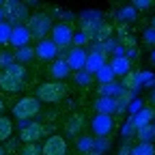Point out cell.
Listing matches in <instances>:
<instances>
[{
  "label": "cell",
  "mask_w": 155,
  "mask_h": 155,
  "mask_svg": "<svg viewBox=\"0 0 155 155\" xmlns=\"http://www.w3.org/2000/svg\"><path fill=\"white\" fill-rule=\"evenodd\" d=\"M73 80H75V84H78V86H91L95 78H93L88 71H84V69H82V71H78V73L73 75Z\"/></svg>",
  "instance_id": "obj_31"
},
{
  "label": "cell",
  "mask_w": 155,
  "mask_h": 155,
  "mask_svg": "<svg viewBox=\"0 0 155 155\" xmlns=\"http://www.w3.org/2000/svg\"><path fill=\"white\" fill-rule=\"evenodd\" d=\"M131 155H155V144H147V142H138L134 144Z\"/></svg>",
  "instance_id": "obj_30"
},
{
  "label": "cell",
  "mask_w": 155,
  "mask_h": 155,
  "mask_svg": "<svg viewBox=\"0 0 155 155\" xmlns=\"http://www.w3.org/2000/svg\"><path fill=\"white\" fill-rule=\"evenodd\" d=\"M56 54H58V48L54 45L52 39H43V41H37L35 45V56L39 58V61H43V63H52L56 61Z\"/></svg>",
  "instance_id": "obj_11"
},
{
  "label": "cell",
  "mask_w": 155,
  "mask_h": 155,
  "mask_svg": "<svg viewBox=\"0 0 155 155\" xmlns=\"http://www.w3.org/2000/svg\"><path fill=\"white\" fill-rule=\"evenodd\" d=\"M149 61H151V63L155 65V50H151V56H149Z\"/></svg>",
  "instance_id": "obj_44"
},
{
  "label": "cell",
  "mask_w": 155,
  "mask_h": 155,
  "mask_svg": "<svg viewBox=\"0 0 155 155\" xmlns=\"http://www.w3.org/2000/svg\"><path fill=\"white\" fill-rule=\"evenodd\" d=\"M106 61H108V56H106V54H99V52H91V54L86 56V65H84V71H88L91 75H95V73L99 71L104 65H108Z\"/></svg>",
  "instance_id": "obj_17"
},
{
  "label": "cell",
  "mask_w": 155,
  "mask_h": 155,
  "mask_svg": "<svg viewBox=\"0 0 155 155\" xmlns=\"http://www.w3.org/2000/svg\"><path fill=\"white\" fill-rule=\"evenodd\" d=\"M67 95H69L67 82H56V80L41 82L35 91V97L41 104H58V101H63Z\"/></svg>",
  "instance_id": "obj_1"
},
{
  "label": "cell",
  "mask_w": 155,
  "mask_h": 155,
  "mask_svg": "<svg viewBox=\"0 0 155 155\" xmlns=\"http://www.w3.org/2000/svg\"><path fill=\"white\" fill-rule=\"evenodd\" d=\"M9 41H11V26L7 22H0V48L9 45Z\"/></svg>",
  "instance_id": "obj_32"
},
{
  "label": "cell",
  "mask_w": 155,
  "mask_h": 155,
  "mask_svg": "<svg viewBox=\"0 0 155 155\" xmlns=\"http://www.w3.org/2000/svg\"><path fill=\"white\" fill-rule=\"evenodd\" d=\"M142 43H144L149 50H155V30H153L151 26L142 30Z\"/></svg>",
  "instance_id": "obj_33"
},
{
  "label": "cell",
  "mask_w": 155,
  "mask_h": 155,
  "mask_svg": "<svg viewBox=\"0 0 155 155\" xmlns=\"http://www.w3.org/2000/svg\"><path fill=\"white\" fill-rule=\"evenodd\" d=\"M30 41H32V37H30V32H28L26 26L11 28V41H9V45H13L15 50H19V48H26Z\"/></svg>",
  "instance_id": "obj_13"
},
{
  "label": "cell",
  "mask_w": 155,
  "mask_h": 155,
  "mask_svg": "<svg viewBox=\"0 0 155 155\" xmlns=\"http://www.w3.org/2000/svg\"><path fill=\"white\" fill-rule=\"evenodd\" d=\"M142 108H144V101L140 99V97H134V101L127 106V112H129V116H134V114H138Z\"/></svg>",
  "instance_id": "obj_37"
},
{
  "label": "cell",
  "mask_w": 155,
  "mask_h": 155,
  "mask_svg": "<svg viewBox=\"0 0 155 155\" xmlns=\"http://www.w3.org/2000/svg\"><path fill=\"white\" fill-rule=\"evenodd\" d=\"M75 149L80 155H86V153H93L95 149V138L93 136H78L75 138Z\"/></svg>",
  "instance_id": "obj_23"
},
{
  "label": "cell",
  "mask_w": 155,
  "mask_h": 155,
  "mask_svg": "<svg viewBox=\"0 0 155 155\" xmlns=\"http://www.w3.org/2000/svg\"><path fill=\"white\" fill-rule=\"evenodd\" d=\"M131 7L136 11H149L151 7H155V2H153V0H134Z\"/></svg>",
  "instance_id": "obj_39"
},
{
  "label": "cell",
  "mask_w": 155,
  "mask_h": 155,
  "mask_svg": "<svg viewBox=\"0 0 155 155\" xmlns=\"http://www.w3.org/2000/svg\"><path fill=\"white\" fill-rule=\"evenodd\" d=\"M50 35H52L50 39L54 41V45H56L58 50H65V48H69V45L73 43V26L67 24V22H58V24H54Z\"/></svg>",
  "instance_id": "obj_7"
},
{
  "label": "cell",
  "mask_w": 155,
  "mask_h": 155,
  "mask_svg": "<svg viewBox=\"0 0 155 155\" xmlns=\"http://www.w3.org/2000/svg\"><path fill=\"white\" fill-rule=\"evenodd\" d=\"M95 153L104 155L106 151H110V138H95Z\"/></svg>",
  "instance_id": "obj_36"
},
{
  "label": "cell",
  "mask_w": 155,
  "mask_h": 155,
  "mask_svg": "<svg viewBox=\"0 0 155 155\" xmlns=\"http://www.w3.org/2000/svg\"><path fill=\"white\" fill-rule=\"evenodd\" d=\"M45 136V125L39 121H30V123H19V140L24 144H39Z\"/></svg>",
  "instance_id": "obj_6"
},
{
  "label": "cell",
  "mask_w": 155,
  "mask_h": 155,
  "mask_svg": "<svg viewBox=\"0 0 155 155\" xmlns=\"http://www.w3.org/2000/svg\"><path fill=\"white\" fill-rule=\"evenodd\" d=\"M5 73H9V75L17 78V80H24V82H26V75H28L26 67H24V65H19V63H13V65H9V67L5 69Z\"/></svg>",
  "instance_id": "obj_29"
},
{
  "label": "cell",
  "mask_w": 155,
  "mask_h": 155,
  "mask_svg": "<svg viewBox=\"0 0 155 155\" xmlns=\"http://www.w3.org/2000/svg\"><path fill=\"white\" fill-rule=\"evenodd\" d=\"M108 65H110V69L114 71V75H121V78H123L125 73H129V71H131V63L127 61L125 56H123V58H112Z\"/></svg>",
  "instance_id": "obj_20"
},
{
  "label": "cell",
  "mask_w": 155,
  "mask_h": 155,
  "mask_svg": "<svg viewBox=\"0 0 155 155\" xmlns=\"http://www.w3.org/2000/svg\"><path fill=\"white\" fill-rule=\"evenodd\" d=\"M84 127H86V116L82 112H73V114L67 116L63 129H65V136H69V138H78Z\"/></svg>",
  "instance_id": "obj_10"
},
{
  "label": "cell",
  "mask_w": 155,
  "mask_h": 155,
  "mask_svg": "<svg viewBox=\"0 0 155 155\" xmlns=\"http://www.w3.org/2000/svg\"><path fill=\"white\" fill-rule=\"evenodd\" d=\"M2 110H5V101L0 99V114H2Z\"/></svg>",
  "instance_id": "obj_45"
},
{
  "label": "cell",
  "mask_w": 155,
  "mask_h": 155,
  "mask_svg": "<svg viewBox=\"0 0 155 155\" xmlns=\"http://www.w3.org/2000/svg\"><path fill=\"white\" fill-rule=\"evenodd\" d=\"M131 149H134V147H131L129 142H123V144H121V149H119V153H116V155H131Z\"/></svg>",
  "instance_id": "obj_43"
},
{
  "label": "cell",
  "mask_w": 155,
  "mask_h": 155,
  "mask_svg": "<svg viewBox=\"0 0 155 155\" xmlns=\"http://www.w3.org/2000/svg\"><path fill=\"white\" fill-rule=\"evenodd\" d=\"M155 119V108H142L138 114H134V116H129V121H131V125H134V129L138 131L140 127H147V125H151V121Z\"/></svg>",
  "instance_id": "obj_16"
},
{
  "label": "cell",
  "mask_w": 155,
  "mask_h": 155,
  "mask_svg": "<svg viewBox=\"0 0 155 155\" xmlns=\"http://www.w3.org/2000/svg\"><path fill=\"white\" fill-rule=\"evenodd\" d=\"M93 78H95L97 82H99V86H104V84H110V82H114V78H116V75H114V71L110 69V65H104V67H101L99 71H97Z\"/></svg>",
  "instance_id": "obj_27"
},
{
  "label": "cell",
  "mask_w": 155,
  "mask_h": 155,
  "mask_svg": "<svg viewBox=\"0 0 155 155\" xmlns=\"http://www.w3.org/2000/svg\"><path fill=\"white\" fill-rule=\"evenodd\" d=\"M13 129H15L13 121L9 116L0 114V142H7L9 138H13Z\"/></svg>",
  "instance_id": "obj_22"
},
{
  "label": "cell",
  "mask_w": 155,
  "mask_h": 155,
  "mask_svg": "<svg viewBox=\"0 0 155 155\" xmlns=\"http://www.w3.org/2000/svg\"><path fill=\"white\" fill-rule=\"evenodd\" d=\"M151 104L155 106V91H153V95H151Z\"/></svg>",
  "instance_id": "obj_46"
},
{
  "label": "cell",
  "mask_w": 155,
  "mask_h": 155,
  "mask_svg": "<svg viewBox=\"0 0 155 155\" xmlns=\"http://www.w3.org/2000/svg\"><path fill=\"white\" fill-rule=\"evenodd\" d=\"M13 63H15V56H13V52L0 50V67H2V71H5L9 65H13Z\"/></svg>",
  "instance_id": "obj_35"
},
{
  "label": "cell",
  "mask_w": 155,
  "mask_h": 155,
  "mask_svg": "<svg viewBox=\"0 0 155 155\" xmlns=\"http://www.w3.org/2000/svg\"><path fill=\"white\" fill-rule=\"evenodd\" d=\"M93 110L95 114H116V101L112 97H97L93 101Z\"/></svg>",
  "instance_id": "obj_18"
},
{
  "label": "cell",
  "mask_w": 155,
  "mask_h": 155,
  "mask_svg": "<svg viewBox=\"0 0 155 155\" xmlns=\"http://www.w3.org/2000/svg\"><path fill=\"white\" fill-rule=\"evenodd\" d=\"M125 93V88L121 86V82H110L97 88V95L99 97H112V99H119V97Z\"/></svg>",
  "instance_id": "obj_19"
},
{
  "label": "cell",
  "mask_w": 155,
  "mask_h": 155,
  "mask_svg": "<svg viewBox=\"0 0 155 155\" xmlns=\"http://www.w3.org/2000/svg\"><path fill=\"white\" fill-rule=\"evenodd\" d=\"M151 28H153V30H155V17H153V22H151Z\"/></svg>",
  "instance_id": "obj_49"
},
{
  "label": "cell",
  "mask_w": 155,
  "mask_h": 155,
  "mask_svg": "<svg viewBox=\"0 0 155 155\" xmlns=\"http://www.w3.org/2000/svg\"><path fill=\"white\" fill-rule=\"evenodd\" d=\"M91 131L93 138H110L114 131V119L110 114H95L91 119Z\"/></svg>",
  "instance_id": "obj_8"
},
{
  "label": "cell",
  "mask_w": 155,
  "mask_h": 155,
  "mask_svg": "<svg viewBox=\"0 0 155 155\" xmlns=\"http://www.w3.org/2000/svg\"><path fill=\"white\" fill-rule=\"evenodd\" d=\"M69 73H71V69H69V65H67V61L61 56V58H56V61H52V65H50V75L54 78L56 82H65L67 78H69Z\"/></svg>",
  "instance_id": "obj_15"
},
{
  "label": "cell",
  "mask_w": 155,
  "mask_h": 155,
  "mask_svg": "<svg viewBox=\"0 0 155 155\" xmlns=\"http://www.w3.org/2000/svg\"><path fill=\"white\" fill-rule=\"evenodd\" d=\"M2 17L11 28L24 26L28 22V5L19 2V0H5L2 2Z\"/></svg>",
  "instance_id": "obj_4"
},
{
  "label": "cell",
  "mask_w": 155,
  "mask_h": 155,
  "mask_svg": "<svg viewBox=\"0 0 155 155\" xmlns=\"http://www.w3.org/2000/svg\"><path fill=\"white\" fill-rule=\"evenodd\" d=\"M121 86L125 88V91H131V93H136L140 86H138V71H129V73H125L123 75V80H121Z\"/></svg>",
  "instance_id": "obj_28"
},
{
  "label": "cell",
  "mask_w": 155,
  "mask_h": 155,
  "mask_svg": "<svg viewBox=\"0 0 155 155\" xmlns=\"http://www.w3.org/2000/svg\"><path fill=\"white\" fill-rule=\"evenodd\" d=\"M24 26L28 28V32H30L32 39H37V41H43V39H48V35L52 32L54 22H52V15H50V13L37 11V13L28 15V22H26Z\"/></svg>",
  "instance_id": "obj_3"
},
{
  "label": "cell",
  "mask_w": 155,
  "mask_h": 155,
  "mask_svg": "<svg viewBox=\"0 0 155 155\" xmlns=\"http://www.w3.org/2000/svg\"><path fill=\"white\" fill-rule=\"evenodd\" d=\"M88 41H91L88 35H84V32H73V43H75V48H84Z\"/></svg>",
  "instance_id": "obj_40"
},
{
  "label": "cell",
  "mask_w": 155,
  "mask_h": 155,
  "mask_svg": "<svg viewBox=\"0 0 155 155\" xmlns=\"http://www.w3.org/2000/svg\"><path fill=\"white\" fill-rule=\"evenodd\" d=\"M26 82L24 80H17V78L5 73V71H0V91H5V93H19V91H24Z\"/></svg>",
  "instance_id": "obj_14"
},
{
  "label": "cell",
  "mask_w": 155,
  "mask_h": 155,
  "mask_svg": "<svg viewBox=\"0 0 155 155\" xmlns=\"http://www.w3.org/2000/svg\"><path fill=\"white\" fill-rule=\"evenodd\" d=\"M86 50L84 48H71L69 50V54L65 56V61H67V65H69V69L71 71H82L84 69V65H86Z\"/></svg>",
  "instance_id": "obj_12"
},
{
  "label": "cell",
  "mask_w": 155,
  "mask_h": 155,
  "mask_svg": "<svg viewBox=\"0 0 155 155\" xmlns=\"http://www.w3.org/2000/svg\"><path fill=\"white\" fill-rule=\"evenodd\" d=\"M0 22H5V17H2V7H0Z\"/></svg>",
  "instance_id": "obj_47"
},
{
  "label": "cell",
  "mask_w": 155,
  "mask_h": 155,
  "mask_svg": "<svg viewBox=\"0 0 155 155\" xmlns=\"http://www.w3.org/2000/svg\"><path fill=\"white\" fill-rule=\"evenodd\" d=\"M0 155H7V153H5V147H0Z\"/></svg>",
  "instance_id": "obj_48"
},
{
  "label": "cell",
  "mask_w": 155,
  "mask_h": 155,
  "mask_svg": "<svg viewBox=\"0 0 155 155\" xmlns=\"http://www.w3.org/2000/svg\"><path fill=\"white\" fill-rule=\"evenodd\" d=\"M17 142H19L17 138H9V140L5 142V153H13V151L17 149Z\"/></svg>",
  "instance_id": "obj_42"
},
{
  "label": "cell",
  "mask_w": 155,
  "mask_h": 155,
  "mask_svg": "<svg viewBox=\"0 0 155 155\" xmlns=\"http://www.w3.org/2000/svg\"><path fill=\"white\" fill-rule=\"evenodd\" d=\"M155 75L151 71H138V86H153Z\"/></svg>",
  "instance_id": "obj_34"
},
{
  "label": "cell",
  "mask_w": 155,
  "mask_h": 155,
  "mask_svg": "<svg viewBox=\"0 0 155 155\" xmlns=\"http://www.w3.org/2000/svg\"><path fill=\"white\" fill-rule=\"evenodd\" d=\"M11 114L19 123H30L35 116L41 114V101H39L35 95H24V97H19V99L13 104Z\"/></svg>",
  "instance_id": "obj_2"
},
{
  "label": "cell",
  "mask_w": 155,
  "mask_h": 155,
  "mask_svg": "<svg viewBox=\"0 0 155 155\" xmlns=\"http://www.w3.org/2000/svg\"><path fill=\"white\" fill-rule=\"evenodd\" d=\"M78 24H80V32H84V35H88V37L93 39L95 30L104 24V13L97 11V9H86V11L80 13Z\"/></svg>",
  "instance_id": "obj_5"
},
{
  "label": "cell",
  "mask_w": 155,
  "mask_h": 155,
  "mask_svg": "<svg viewBox=\"0 0 155 155\" xmlns=\"http://www.w3.org/2000/svg\"><path fill=\"white\" fill-rule=\"evenodd\" d=\"M69 153V144L67 138L61 134H52L45 138V142L41 144V155H67Z\"/></svg>",
  "instance_id": "obj_9"
},
{
  "label": "cell",
  "mask_w": 155,
  "mask_h": 155,
  "mask_svg": "<svg viewBox=\"0 0 155 155\" xmlns=\"http://www.w3.org/2000/svg\"><path fill=\"white\" fill-rule=\"evenodd\" d=\"M136 17H138V11H136L131 5H125V7H121L119 11H116V19H119L121 24H131V22H136Z\"/></svg>",
  "instance_id": "obj_21"
},
{
  "label": "cell",
  "mask_w": 155,
  "mask_h": 155,
  "mask_svg": "<svg viewBox=\"0 0 155 155\" xmlns=\"http://www.w3.org/2000/svg\"><path fill=\"white\" fill-rule=\"evenodd\" d=\"M121 134H123V138H129L131 134H136V129H134V125H131V121H129V119L125 121V125H123V131H121Z\"/></svg>",
  "instance_id": "obj_41"
},
{
  "label": "cell",
  "mask_w": 155,
  "mask_h": 155,
  "mask_svg": "<svg viewBox=\"0 0 155 155\" xmlns=\"http://www.w3.org/2000/svg\"><path fill=\"white\" fill-rule=\"evenodd\" d=\"M19 155H41V144H24L19 149Z\"/></svg>",
  "instance_id": "obj_38"
},
{
  "label": "cell",
  "mask_w": 155,
  "mask_h": 155,
  "mask_svg": "<svg viewBox=\"0 0 155 155\" xmlns=\"http://www.w3.org/2000/svg\"><path fill=\"white\" fill-rule=\"evenodd\" d=\"M112 35H114V26H112V24H108V22H104L99 28L95 30L93 41H95V43H104V41H108Z\"/></svg>",
  "instance_id": "obj_24"
},
{
  "label": "cell",
  "mask_w": 155,
  "mask_h": 155,
  "mask_svg": "<svg viewBox=\"0 0 155 155\" xmlns=\"http://www.w3.org/2000/svg\"><path fill=\"white\" fill-rule=\"evenodd\" d=\"M136 138H138V142H147V144H153L155 142V125H147V127H140L138 131H136Z\"/></svg>",
  "instance_id": "obj_26"
},
{
  "label": "cell",
  "mask_w": 155,
  "mask_h": 155,
  "mask_svg": "<svg viewBox=\"0 0 155 155\" xmlns=\"http://www.w3.org/2000/svg\"><path fill=\"white\" fill-rule=\"evenodd\" d=\"M15 63H19V65H28L32 58H35V48H30V45H26V48H19V50H15Z\"/></svg>",
  "instance_id": "obj_25"
},
{
  "label": "cell",
  "mask_w": 155,
  "mask_h": 155,
  "mask_svg": "<svg viewBox=\"0 0 155 155\" xmlns=\"http://www.w3.org/2000/svg\"><path fill=\"white\" fill-rule=\"evenodd\" d=\"M86 155H99V153H95V151H93V153H86Z\"/></svg>",
  "instance_id": "obj_50"
}]
</instances>
